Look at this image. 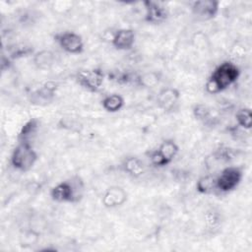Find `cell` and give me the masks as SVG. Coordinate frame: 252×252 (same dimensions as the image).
<instances>
[{
	"label": "cell",
	"mask_w": 252,
	"mask_h": 252,
	"mask_svg": "<svg viewBox=\"0 0 252 252\" xmlns=\"http://www.w3.org/2000/svg\"><path fill=\"white\" fill-rule=\"evenodd\" d=\"M39 130V121L36 118H31L21 128L18 134V143H25L32 145L37 132Z\"/></svg>",
	"instance_id": "cell-13"
},
{
	"label": "cell",
	"mask_w": 252,
	"mask_h": 252,
	"mask_svg": "<svg viewBox=\"0 0 252 252\" xmlns=\"http://www.w3.org/2000/svg\"><path fill=\"white\" fill-rule=\"evenodd\" d=\"M237 125L244 130H250L252 127V111L249 107H241L235 113Z\"/></svg>",
	"instance_id": "cell-19"
},
{
	"label": "cell",
	"mask_w": 252,
	"mask_h": 252,
	"mask_svg": "<svg viewBox=\"0 0 252 252\" xmlns=\"http://www.w3.org/2000/svg\"><path fill=\"white\" fill-rule=\"evenodd\" d=\"M240 76L239 67L231 61L218 65L206 82L205 89L209 94H219L236 83Z\"/></svg>",
	"instance_id": "cell-1"
},
{
	"label": "cell",
	"mask_w": 252,
	"mask_h": 252,
	"mask_svg": "<svg viewBox=\"0 0 252 252\" xmlns=\"http://www.w3.org/2000/svg\"><path fill=\"white\" fill-rule=\"evenodd\" d=\"M58 85L53 81L43 83L38 89L31 94V103L42 105L51 102L55 97Z\"/></svg>",
	"instance_id": "cell-9"
},
{
	"label": "cell",
	"mask_w": 252,
	"mask_h": 252,
	"mask_svg": "<svg viewBox=\"0 0 252 252\" xmlns=\"http://www.w3.org/2000/svg\"><path fill=\"white\" fill-rule=\"evenodd\" d=\"M158 150L162 155V157L166 159V161L168 163H171L179 152V147L173 140L166 139L161 142Z\"/></svg>",
	"instance_id": "cell-16"
},
{
	"label": "cell",
	"mask_w": 252,
	"mask_h": 252,
	"mask_svg": "<svg viewBox=\"0 0 252 252\" xmlns=\"http://www.w3.org/2000/svg\"><path fill=\"white\" fill-rule=\"evenodd\" d=\"M37 158V153L34 151L32 145L18 143L12 151L10 162L15 169L26 172L32 168Z\"/></svg>",
	"instance_id": "cell-3"
},
{
	"label": "cell",
	"mask_w": 252,
	"mask_h": 252,
	"mask_svg": "<svg viewBox=\"0 0 252 252\" xmlns=\"http://www.w3.org/2000/svg\"><path fill=\"white\" fill-rule=\"evenodd\" d=\"M59 126L62 127V128H65V129H68V130H72V131H75V127H78L79 126V123L74 121L73 118H63L60 120L59 122Z\"/></svg>",
	"instance_id": "cell-25"
},
{
	"label": "cell",
	"mask_w": 252,
	"mask_h": 252,
	"mask_svg": "<svg viewBox=\"0 0 252 252\" xmlns=\"http://www.w3.org/2000/svg\"><path fill=\"white\" fill-rule=\"evenodd\" d=\"M32 52V47L27 46V45H15V47H11L10 53H9V58L12 59H18L24 56H27Z\"/></svg>",
	"instance_id": "cell-22"
},
{
	"label": "cell",
	"mask_w": 252,
	"mask_h": 252,
	"mask_svg": "<svg viewBox=\"0 0 252 252\" xmlns=\"http://www.w3.org/2000/svg\"><path fill=\"white\" fill-rule=\"evenodd\" d=\"M122 170L131 177L138 178L145 173V164L141 158L135 156L126 157L121 163Z\"/></svg>",
	"instance_id": "cell-14"
},
{
	"label": "cell",
	"mask_w": 252,
	"mask_h": 252,
	"mask_svg": "<svg viewBox=\"0 0 252 252\" xmlns=\"http://www.w3.org/2000/svg\"><path fill=\"white\" fill-rule=\"evenodd\" d=\"M243 177V171L238 166H226L216 177L217 190L220 193H229L237 188Z\"/></svg>",
	"instance_id": "cell-4"
},
{
	"label": "cell",
	"mask_w": 252,
	"mask_h": 252,
	"mask_svg": "<svg viewBox=\"0 0 252 252\" xmlns=\"http://www.w3.org/2000/svg\"><path fill=\"white\" fill-rule=\"evenodd\" d=\"M136 39L135 32L132 29H119L113 32L111 44L117 50H130L134 46Z\"/></svg>",
	"instance_id": "cell-11"
},
{
	"label": "cell",
	"mask_w": 252,
	"mask_h": 252,
	"mask_svg": "<svg viewBox=\"0 0 252 252\" xmlns=\"http://www.w3.org/2000/svg\"><path fill=\"white\" fill-rule=\"evenodd\" d=\"M84 192V182L79 176L61 181L50 190V197L58 203H78Z\"/></svg>",
	"instance_id": "cell-2"
},
{
	"label": "cell",
	"mask_w": 252,
	"mask_h": 252,
	"mask_svg": "<svg viewBox=\"0 0 252 252\" xmlns=\"http://www.w3.org/2000/svg\"><path fill=\"white\" fill-rule=\"evenodd\" d=\"M33 63L38 69H49L55 63V54L49 50H41L34 54Z\"/></svg>",
	"instance_id": "cell-17"
},
{
	"label": "cell",
	"mask_w": 252,
	"mask_h": 252,
	"mask_svg": "<svg viewBox=\"0 0 252 252\" xmlns=\"http://www.w3.org/2000/svg\"><path fill=\"white\" fill-rule=\"evenodd\" d=\"M193 116L196 120L201 122H207L211 119V109L203 103H197L192 108Z\"/></svg>",
	"instance_id": "cell-21"
},
{
	"label": "cell",
	"mask_w": 252,
	"mask_h": 252,
	"mask_svg": "<svg viewBox=\"0 0 252 252\" xmlns=\"http://www.w3.org/2000/svg\"><path fill=\"white\" fill-rule=\"evenodd\" d=\"M75 80L84 90L91 93H95L103 84L104 73L100 68L82 69L77 72Z\"/></svg>",
	"instance_id": "cell-5"
},
{
	"label": "cell",
	"mask_w": 252,
	"mask_h": 252,
	"mask_svg": "<svg viewBox=\"0 0 252 252\" xmlns=\"http://www.w3.org/2000/svg\"><path fill=\"white\" fill-rule=\"evenodd\" d=\"M135 82L137 85L142 86L144 88H153L159 82V76L156 72H149L143 75L136 76Z\"/></svg>",
	"instance_id": "cell-20"
},
{
	"label": "cell",
	"mask_w": 252,
	"mask_h": 252,
	"mask_svg": "<svg viewBox=\"0 0 252 252\" xmlns=\"http://www.w3.org/2000/svg\"><path fill=\"white\" fill-rule=\"evenodd\" d=\"M54 41L58 46L67 53L80 54L84 51L83 37L75 32H61L53 36Z\"/></svg>",
	"instance_id": "cell-6"
},
{
	"label": "cell",
	"mask_w": 252,
	"mask_h": 252,
	"mask_svg": "<svg viewBox=\"0 0 252 252\" xmlns=\"http://www.w3.org/2000/svg\"><path fill=\"white\" fill-rule=\"evenodd\" d=\"M180 98V93L177 89L167 87L160 90L157 96L158 106L163 111L173 110Z\"/></svg>",
	"instance_id": "cell-12"
},
{
	"label": "cell",
	"mask_w": 252,
	"mask_h": 252,
	"mask_svg": "<svg viewBox=\"0 0 252 252\" xmlns=\"http://www.w3.org/2000/svg\"><path fill=\"white\" fill-rule=\"evenodd\" d=\"M125 104L124 97L119 94H110L104 96L101 100L102 108L110 113L118 112L123 108Z\"/></svg>",
	"instance_id": "cell-15"
},
{
	"label": "cell",
	"mask_w": 252,
	"mask_h": 252,
	"mask_svg": "<svg viewBox=\"0 0 252 252\" xmlns=\"http://www.w3.org/2000/svg\"><path fill=\"white\" fill-rule=\"evenodd\" d=\"M196 190L200 194H213L216 193L217 184L216 177L208 174L200 177L196 183Z\"/></svg>",
	"instance_id": "cell-18"
},
{
	"label": "cell",
	"mask_w": 252,
	"mask_h": 252,
	"mask_svg": "<svg viewBox=\"0 0 252 252\" xmlns=\"http://www.w3.org/2000/svg\"><path fill=\"white\" fill-rule=\"evenodd\" d=\"M215 158L218 160H221V161H228L232 158L233 155H232V150L228 147H224V146H220L219 149L216 150V152L214 153Z\"/></svg>",
	"instance_id": "cell-24"
},
{
	"label": "cell",
	"mask_w": 252,
	"mask_h": 252,
	"mask_svg": "<svg viewBox=\"0 0 252 252\" xmlns=\"http://www.w3.org/2000/svg\"><path fill=\"white\" fill-rule=\"evenodd\" d=\"M220 2L216 0H198L191 3L192 14L201 21H210L217 17Z\"/></svg>",
	"instance_id": "cell-7"
},
{
	"label": "cell",
	"mask_w": 252,
	"mask_h": 252,
	"mask_svg": "<svg viewBox=\"0 0 252 252\" xmlns=\"http://www.w3.org/2000/svg\"><path fill=\"white\" fill-rule=\"evenodd\" d=\"M127 200V193L121 186H110L102 195L101 203L105 208L113 209L122 206Z\"/></svg>",
	"instance_id": "cell-10"
},
{
	"label": "cell",
	"mask_w": 252,
	"mask_h": 252,
	"mask_svg": "<svg viewBox=\"0 0 252 252\" xmlns=\"http://www.w3.org/2000/svg\"><path fill=\"white\" fill-rule=\"evenodd\" d=\"M149 158H150V162L155 167H164L169 164L158 149L153 150L149 153Z\"/></svg>",
	"instance_id": "cell-23"
},
{
	"label": "cell",
	"mask_w": 252,
	"mask_h": 252,
	"mask_svg": "<svg viewBox=\"0 0 252 252\" xmlns=\"http://www.w3.org/2000/svg\"><path fill=\"white\" fill-rule=\"evenodd\" d=\"M143 5L145 7L144 19L147 23L152 25H158L167 19L168 12L162 2L148 0L144 1Z\"/></svg>",
	"instance_id": "cell-8"
}]
</instances>
